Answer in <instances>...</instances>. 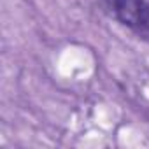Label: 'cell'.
Returning <instances> with one entry per match:
<instances>
[{"mask_svg":"<svg viewBox=\"0 0 149 149\" xmlns=\"http://www.w3.org/2000/svg\"><path fill=\"white\" fill-rule=\"evenodd\" d=\"M109 14L149 42V0H104Z\"/></svg>","mask_w":149,"mask_h":149,"instance_id":"cell-1","label":"cell"}]
</instances>
